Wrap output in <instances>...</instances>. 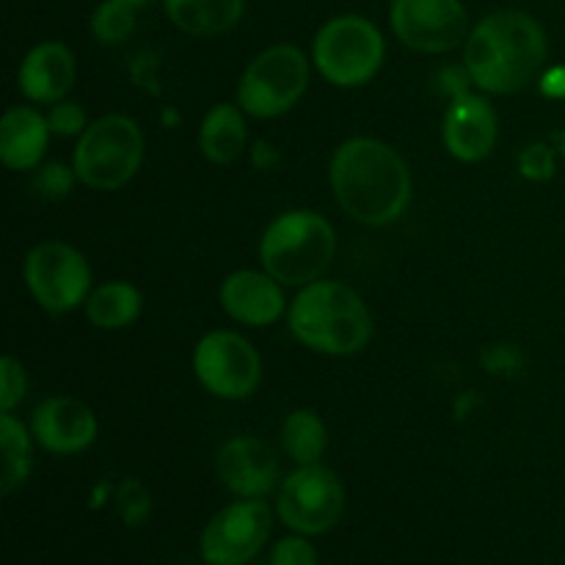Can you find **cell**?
Masks as SVG:
<instances>
[{"label":"cell","instance_id":"obj_1","mask_svg":"<svg viewBox=\"0 0 565 565\" xmlns=\"http://www.w3.org/2000/svg\"><path fill=\"white\" fill-rule=\"evenodd\" d=\"M329 182L340 207L359 224H395L412 204V171L397 149L379 138L340 143L331 158Z\"/></svg>","mask_w":565,"mask_h":565},{"label":"cell","instance_id":"obj_2","mask_svg":"<svg viewBox=\"0 0 565 565\" xmlns=\"http://www.w3.org/2000/svg\"><path fill=\"white\" fill-rule=\"evenodd\" d=\"M550 42L535 17L524 11H494L469 31L463 66L486 94H516L544 70Z\"/></svg>","mask_w":565,"mask_h":565},{"label":"cell","instance_id":"obj_3","mask_svg":"<svg viewBox=\"0 0 565 565\" xmlns=\"http://www.w3.org/2000/svg\"><path fill=\"white\" fill-rule=\"evenodd\" d=\"M292 337L326 356H353L373 340V315L353 287L318 279L301 287L287 312Z\"/></svg>","mask_w":565,"mask_h":565},{"label":"cell","instance_id":"obj_4","mask_svg":"<svg viewBox=\"0 0 565 565\" xmlns=\"http://www.w3.org/2000/svg\"><path fill=\"white\" fill-rule=\"evenodd\" d=\"M334 254V226L315 210H287L276 215L259 237L263 270L287 287H307L326 279Z\"/></svg>","mask_w":565,"mask_h":565},{"label":"cell","instance_id":"obj_5","mask_svg":"<svg viewBox=\"0 0 565 565\" xmlns=\"http://www.w3.org/2000/svg\"><path fill=\"white\" fill-rule=\"evenodd\" d=\"M143 160L141 127L130 116L110 114L92 121L77 138L72 169L92 191H119L138 174Z\"/></svg>","mask_w":565,"mask_h":565},{"label":"cell","instance_id":"obj_6","mask_svg":"<svg viewBox=\"0 0 565 565\" xmlns=\"http://www.w3.org/2000/svg\"><path fill=\"white\" fill-rule=\"evenodd\" d=\"M386 44L379 28L359 14H342L326 22L312 44V61L320 75L340 88H356L373 81L384 64Z\"/></svg>","mask_w":565,"mask_h":565},{"label":"cell","instance_id":"obj_7","mask_svg":"<svg viewBox=\"0 0 565 565\" xmlns=\"http://www.w3.org/2000/svg\"><path fill=\"white\" fill-rule=\"evenodd\" d=\"M309 61L296 44L263 50L237 83V105L254 119H276L307 94Z\"/></svg>","mask_w":565,"mask_h":565},{"label":"cell","instance_id":"obj_8","mask_svg":"<svg viewBox=\"0 0 565 565\" xmlns=\"http://www.w3.org/2000/svg\"><path fill=\"white\" fill-rule=\"evenodd\" d=\"M25 285L44 312H72L92 296V265L70 243L44 241L25 257Z\"/></svg>","mask_w":565,"mask_h":565},{"label":"cell","instance_id":"obj_9","mask_svg":"<svg viewBox=\"0 0 565 565\" xmlns=\"http://www.w3.org/2000/svg\"><path fill=\"white\" fill-rule=\"evenodd\" d=\"M193 375L210 395L243 401L263 381V362L246 337L235 331H210L193 348Z\"/></svg>","mask_w":565,"mask_h":565},{"label":"cell","instance_id":"obj_10","mask_svg":"<svg viewBox=\"0 0 565 565\" xmlns=\"http://www.w3.org/2000/svg\"><path fill=\"white\" fill-rule=\"evenodd\" d=\"M276 508H279L281 522L296 533H329L345 511V489L331 469L309 463L287 475Z\"/></svg>","mask_w":565,"mask_h":565},{"label":"cell","instance_id":"obj_11","mask_svg":"<svg viewBox=\"0 0 565 565\" xmlns=\"http://www.w3.org/2000/svg\"><path fill=\"white\" fill-rule=\"evenodd\" d=\"M390 22L397 39L417 53H447L469 36L461 0H392Z\"/></svg>","mask_w":565,"mask_h":565},{"label":"cell","instance_id":"obj_12","mask_svg":"<svg viewBox=\"0 0 565 565\" xmlns=\"http://www.w3.org/2000/svg\"><path fill=\"white\" fill-rule=\"evenodd\" d=\"M270 535V511L263 500H241L215 513L202 533L207 565H246Z\"/></svg>","mask_w":565,"mask_h":565},{"label":"cell","instance_id":"obj_13","mask_svg":"<svg viewBox=\"0 0 565 565\" xmlns=\"http://www.w3.org/2000/svg\"><path fill=\"white\" fill-rule=\"evenodd\" d=\"M221 483L241 500H259L279 483V456L257 436H235L215 456Z\"/></svg>","mask_w":565,"mask_h":565},{"label":"cell","instance_id":"obj_14","mask_svg":"<svg viewBox=\"0 0 565 565\" xmlns=\"http://www.w3.org/2000/svg\"><path fill=\"white\" fill-rule=\"evenodd\" d=\"M97 417L86 403L75 397H50L36 406L31 419V434L39 447L53 456H75L88 450L97 439Z\"/></svg>","mask_w":565,"mask_h":565},{"label":"cell","instance_id":"obj_15","mask_svg":"<svg viewBox=\"0 0 565 565\" xmlns=\"http://www.w3.org/2000/svg\"><path fill=\"white\" fill-rule=\"evenodd\" d=\"M441 138L447 152L461 163H480L497 143V114L480 94H461L450 99L441 121Z\"/></svg>","mask_w":565,"mask_h":565},{"label":"cell","instance_id":"obj_16","mask_svg":"<svg viewBox=\"0 0 565 565\" xmlns=\"http://www.w3.org/2000/svg\"><path fill=\"white\" fill-rule=\"evenodd\" d=\"M281 281H276L268 270H235L221 281V307L232 320L243 326H274L285 315L287 301L281 292Z\"/></svg>","mask_w":565,"mask_h":565},{"label":"cell","instance_id":"obj_17","mask_svg":"<svg viewBox=\"0 0 565 565\" xmlns=\"http://www.w3.org/2000/svg\"><path fill=\"white\" fill-rule=\"evenodd\" d=\"M75 55L61 42H42L22 58L17 83L31 103H58L75 86Z\"/></svg>","mask_w":565,"mask_h":565},{"label":"cell","instance_id":"obj_18","mask_svg":"<svg viewBox=\"0 0 565 565\" xmlns=\"http://www.w3.org/2000/svg\"><path fill=\"white\" fill-rule=\"evenodd\" d=\"M47 116L39 114L31 105L9 108L0 119V160L11 171L39 169L47 152L50 141Z\"/></svg>","mask_w":565,"mask_h":565},{"label":"cell","instance_id":"obj_19","mask_svg":"<svg viewBox=\"0 0 565 565\" xmlns=\"http://www.w3.org/2000/svg\"><path fill=\"white\" fill-rule=\"evenodd\" d=\"M243 114H246V110H243L241 105L221 103L213 105L210 114L204 116L202 127H199V149H202V154L210 163L230 166L241 158L248 141Z\"/></svg>","mask_w":565,"mask_h":565},{"label":"cell","instance_id":"obj_20","mask_svg":"<svg viewBox=\"0 0 565 565\" xmlns=\"http://www.w3.org/2000/svg\"><path fill=\"white\" fill-rule=\"evenodd\" d=\"M166 14L191 36H218L241 22L246 0H163Z\"/></svg>","mask_w":565,"mask_h":565},{"label":"cell","instance_id":"obj_21","mask_svg":"<svg viewBox=\"0 0 565 565\" xmlns=\"http://www.w3.org/2000/svg\"><path fill=\"white\" fill-rule=\"evenodd\" d=\"M83 307L92 326L103 331H119L136 323L143 309V298L130 281H105L94 287Z\"/></svg>","mask_w":565,"mask_h":565},{"label":"cell","instance_id":"obj_22","mask_svg":"<svg viewBox=\"0 0 565 565\" xmlns=\"http://www.w3.org/2000/svg\"><path fill=\"white\" fill-rule=\"evenodd\" d=\"M33 434L11 412L0 414V447H3V478L0 491L6 497L14 494L28 480L33 469Z\"/></svg>","mask_w":565,"mask_h":565},{"label":"cell","instance_id":"obj_23","mask_svg":"<svg viewBox=\"0 0 565 565\" xmlns=\"http://www.w3.org/2000/svg\"><path fill=\"white\" fill-rule=\"evenodd\" d=\"M281 445L298 467L320 463L326 447H329V430L318 414L309 408H296L292 414H287L285 425H281Z\"/></svg>","mask_w":565,"mask_h":565},{"label":"cell","instance_id":"obj_24","mask_svg":"<svg viewBox=\"0 0 565 565\" xmlns=\"http://www.w3.org/2000/svg\"><path fill=\"white\" fill-rule=\"evenodd\" d=\"M136 28V6L125 0H103L92 14V31L103 44H119Z\"/></svg>","mask_w":565,"mask_h":565},{"label":"cell","instance_id":"obj_25","mask_svg":"<svg viewBox=\"0 0 565 565\" xmlns=\"http://www.w3.org/2000/svg\"><path fill=\"white\" fill-rule=\"evenodd\" d=\"M116 508H119V516L127 527H141L152 513V497L141 480H125L116 491Z\"/></svg>","mask_w":565,"mask_h":565},{"label":"cell","instance_id":"obj_26","mask_svg":"<svg viewBox=\"0 0 565 565\" xmlns=\"http://www.w3.org/2000/svg\"><path fill=\"white\" fill-rule=\"evenodd\" d=\"M28 392L25 367L14 356L0 359V412H14Z\"/></svg>","mask_w":565,"mask_h":565},{"label":"cell","instance_id":"obj_27","mask_svg":"<svg viewBox=\"0 0 565 565\" xmlns=\"http://www.w3.org/2000/svg\"><path fill=\"white\" fill-rule=\"evenodd\" d=\"M555 147H550V143H530V147L522 149V154H519V171H522L524 180H552V177H555Z\"/></svg>","mask_w":565,"mask_h":565},{"label":"cell","instance_id":"obj_28","mask_svg":"<svg viewBox=\"0 0 565 565\" xmlns=\"http://www.w3.org/2000/svg\"><path fill=\"white\" fill-rule=\"evenodd\" d=\"M47 121H50V130L61 138H72V136L81 138L88 127L86 110H83L77 103H72V99H58V103H53V108H50L47 114Z\"/></svg>","mask_w":565,"mask_h":565},{"label":"cell","instance_id":"obj_29","mask_svg":"<svg viewBox=\"0 0 565 565\" xmlns=\"http://www.w3.org/2000/svg\"><path fill=\"white\" fill-rule=\"evenodd\" d=\"M75 169L61 163H47L39 166L36 171V191L42 193L44 199H64L70 196L72 188H75Z\"/></svg>","mask_w":565,"mask_h":565},{"label":"cell","instance_id":"obj_30","mask_svg":"<svg viewBox=\"0 0 565 565\" xmlns=\"http://www.w3.org/2000/svg\"><path fill=\"white\" fill-rule=\"evenodd\" d=\"M270 565H318V552L298 533L276 544L274 555H270Z\"/></svg>","mask_w":565,"mask_h":565},{"label":"cell","instance_id":"obj_31","mask_svg":"<svg viewBox=\"0 0 565 565\" xmlns=\"http://www.w3.org/2000/svg\"><path fill=\"white\" fill-rule=\"evenodd\" d=\"M439 83H445V86H441V92H445L450 99H456V97H461V94L469 92L467 86L472 83V77H469L467 66H463V70H458V66H447V70H441Z\"/></svg>","mask_w":565,"mask_h":565},{"label":"cell","instance_id":"obj_32","mask_svg":"<svg viewBox=\"0 0 565 565\" xmlns=\"http://www.w3.org/2000/svg\"><path fill=\"white\" fill-rule=\"evenodd\" d=\"M483 362L489 364L491 373H508V367H516V364H522V356H519L511 345H497V348H489V353L483 356Z\"/></svg>","mask_w":565,"mask_h":565},{"label":"cell","instance_id":"obj_33","mask_svg":"<svg viewBox=\"0 0 565 565\" xmlns=\"http://www.w3.org/2000/svg\"><path fill=\"white\" fill-rule=\"evenodd\" d=\"M541 92L552 99H563L565 97V66H552L541 75Z\"/></svg>","mask_w":565,"mask_h":565},{"label":"cell","instance_id":"obj_34","mask_svg":"<svg viewBox=\"0 0 565 565\" xmlns=\"http://www.w3.org/2000/svg\"><path fill=\"white\" fill-rule=\"evenodd\" d=\"M276 160H279V154H276V149L270 147V143H257V147H254V163L257 166L265 163V169H270Z\"/></svg>","mask_w":565,"mask_h":565},{"label":"cell","instance_id":"obj_35","mask_svg":"<svg viewBox=\"0 0 565 565\" xmlns=\"http://www.w3.org/2000/svg\"><path fill=\"white\" fill-rule=\"evenodd\" d=\"M552 147H555V152H561L565 158V130L555 132V138H552Z\"/></svg>","mask_w":565,"mask_h":565},{"label":"cell","instance_id":"obj_36","mask_svg":"<svg viewBox=\"0 0 565 565\" xmlns=\"http://www.w3.org/2000/svg\"><path fill=\"white\" fill-rule=\"evenodd\" d=\"M125 3H130V6H143V3H149V0H125Z\"/></svg>","mask_w":565,"mask_h":565}]
</instances>
